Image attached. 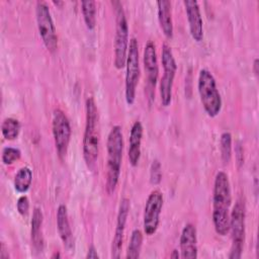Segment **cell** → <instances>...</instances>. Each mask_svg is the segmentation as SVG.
<instances>
[{"label": "cell", "instance_id": "cb8c5ba5", "mask_svg": "<svg viewBox=\"0 0 259 259\" xmlns=\"http://www.w3.org/2000/svg\"><path fill=\"white\" fill-rule=\"evenodd\" d=\"M221 156L224 163H229L232 157V135L229 132H224L220 139Z\"/></svg>", "mask_w": 259, "mask_h": 259}, {"label": "cell", "instance_id": "d4e9b609", "mask_svg": "<svg viewBox=\"0 0 259 259\" xmlns=\"http://www.w3.org/2000/svg\"><path fill=\"white\" fill-rule=\"evenodd\" d=\"M21 157V152L17 148L13 147H5L2 150V162L4 165H11L14 162L18 161Z\"/></svg>", "mask_w": 259, "mask_h": 259}, {"label": "cell", "instance_id": "6da1fadb", "mask_svg": "<svg viewBox=\"0 0 259 259\" xmlns=\"http://www.w3.org/2000/svg\"><path fill=\"white\" fill-rule=\"evenodd\" d=\"M231 203L232 193L229 177L224 171H219L212 190V223L220 236H226L229 233Z\"/></svg>", "mask_w": 259, "mask_h": 259}, {"label": "cell", "instance_id": "d6a6232c", "mask_svg": "<svg viewBox=\"0 0 259 259\" xmlns=\"http://www.w3.org/2000/svg\"><path fill=\"white\" fill-rule=\"evenodd\" d=\"M61 257V255H60V253L59 252H55L53 255H52V259H56V258H60Z\"/></svg>", "mask_w": 259, "mask_h": 259}, {"label": "cell", "instance_id": "ffe728a7", "mask_svg": "<svg viewBox=\"0 0 259 259\" xmlns=\"http://www.w3.org/2000/svg\"><path fill=\"white\" fill-rule=\"evenodd\" d=\"M32 182V171L29 167H21L15 174L13 185L14 189L19 193H25Z\"/></svg>", "mask_w": 259, "mask_h": 259}, {"label": "cell", "instance_id": "f546056e", "mask_svg": "<svg viewBox=\"0 0 259 259\" xmlns=\"http://www.w3.org/2000/svg\"><path fill=\"white\" fill-rule=\"evenodd\" d=\"M8 249L6 248L5 244L2 242L1 243V247H0V258L1 259H8L9 258V254H8Z\"/></svg>", "mask_w": 259, "mask_h": 259}, {"label": "cell", "instance_id": "f1b7e54d", "mask_svg": "<svg viewBox=\"0 0 259 259\" xmlns=\"http://www.w3.org/2000/svg\"><path fill=\"white\" fill-rule=\"evenodd\" d=\"M86 258H92V259H97L99 258V255L95 249V247L93 245H91L88 249V252H87V255H86Z\"/></svg>", "mask_w": 259, "mask_h": 259}, {"label": "cell", "instance_id": "8fae6325", "mask_svg": "<svg viewBox=\"0 0 259 259\" xmlns=\"http://www.w3.org/2000/svg\"><path fill=\"white\" fill-rule=\"evenodd\" d=\"M163 202L164 198L160 190L155 189L149 194L143 215V227L147 236L154 235L159 227Z\"/></svg>", "mask_w": 259, "mask_h": 259}, {"label": "cell", "instance_id": "7c38bea8", "mask_svg": "<svg viewBox=\"0 0 259 259\" xmlns=\"http://www.w3.org/2000/svg\"><path fill=\"white\" fill-rule=\"evenodd\" d=\"M131 208V202L127 198H122L120 200L117 217H116V227L114 231V235L111 242V258L117 259L120 257L121 249H122V243H123V236H124V230L125 225L127 221V217L130 213Z\"/></svg>", "mask_w": 259, "mask_h": 259}, {"label": "cell", "instance_id": "7402d4cb", "mask_svg": "<svg viewBox=\"0 0 259 259\" xmlns=\"http://www.w3.org/2000/svg\"><path fill=\"white\" fill-rule=\"evenodd\" d=\"M20 122L18 119L13 117H7L3 120L1 124V133L5 140L13 141L20 133Z\"/></svg>", "mask_w": 259, "mask_h": 259}, {"label": "cell", "instance_id": "836d02e7", "mask_svg": "<svg viewBox=\"0 0 259 259\" xmlns=\"http://www.w3.org/2000/svg\"><path fill=\"white\" fill-rule=\"evenodd\" d=\"M54 4H56V5H62V4H63V2H60V1H54Z\"/></svg>", "mask_w": 259, "mask_h": 259}, {"label": "cell", "instance_id": "83f0119b", "mask_svg": "<svg viewBox=\"0 0 259 259\" xmlns=\"http://www.w3.org/2000/svg\"><path fill=\"white\" fill-rule=\"evenodd\" d=\"M236 158H237V163H238V166L240 167L241 165H243L244 163V155H243V149L241 147L240 144L237 145V148H236Z\"/></svg>", "mask_w": 259, "mask_h": 259}, {"label": "cell", "instance_id": "ba28073f", "mask_svg": "<svg viewBox=\"0 0 259 259\" xmlns=\"http://www.w3.org/2000/svg\"><path fill=\"white\" fill-rule=\"evenodd\" d=\"M161 61L163 67V76L160 80L159 92L162 105L167 107L172 101V90L177 71V64L174 55L171 48L167 44H163L162 46Z\"/></svg>", "mask_w": 259, "mask_h": 259}, {"label": "cell", "instance_id": "7a4b0ae2", "mask_svg": "<svg viewBox=\"0 0 259 259\" xmlns=\"http://www.w3.org/2000/svg\"><path fill=\"white\" fill-rule=\"evenodd\" d=\"M86 121L83 136V158L89 168H93L99 153L98 110L93 97H88L85 103Z\"/></svg>", "mask_w": 259, "mask_h": 259}, {"label": "cell", "instance_id": "e0dca14e", "mask_svg": "<svg viewBox=\"0 0 259 259\" xmlns=\"http://www.w3.org/2000/svg\"><path fill=\"white\" fill-rule=\"evenodd\" d=\"M143 125L141 121L136 120L131 128L130 138H128V150L127 157L130 164L133 167H136L139 164L141 158V145L143 139Z\"/></svg>", "mask_w": 259, "mask_h": 259}, {"label": "cell", "instance_id": "52a82bcc", "mask_svg": "<svg viewBox=\"0 0 259 259\" xmlns=\"http://www.w3.org/2000/svg\"><path fill=\"white\" fill-rule=\"evenodd\" d=\"M125 82H124V95L125 101L128 105H133L136 100L137 87L140 79V55L139 45L136 37H132L128 44L127 56L125 61Z\"/></svg>", "mask_w": 259, "mask_h": 259}, {"label": "cell", "instance_id": "2e32d148", "mask_svg": "<svg viewBox=\"0 0 259 259\" xmlns=\"http://www.w3.org/2000/svg\"><path fill=\"white\" fill-rule=\"evenodd\" d=\"M57 228L65 248L71 252L74 249V237L69 222L68 209L65 204H60L57 209Z\"/></svg>", "mask_w": 259, "mask_h": 259}, {"label": "cell", "instance_id": "3957f363", "mask_svg": "<svg viewBox=\"0 0 259 259\" xmlns=\"http://www.w3.org/2000/svg\"><path fill=\"white\" fill-rule=\"evenodd\" d=\"M107 164H106V189L112 193L118 183L123 151V136L119 125H114L107 137Z\"/></svg>", "mask_w": 259, "mask_h": 259}, {"label": "cell", "instance_id": "9c48e42d", "mask_svg": "<svg viewBox=\"0 0 259 259\" xmlns=\"http://www.w3.org/2000/svg\"><path fill=\"white\" fill-rule=\"evenodd\" d=\"M36 25L41 40L51 53L58 49V35L51 10L45 1H37L35 6Z\"/></svg>", "mask_w": 259, "mask_h": 259}, {"label": "cell", "instance_id": "277c9868", "mask_svg": "<svg viewBox=\"0 0 259 259\" xmlns=\"http://www.w3.org/2000/svg\"><path fill=\"white\" fill-rule=\"evenodd\" d=\"M197 90L204 111L208 116L215 117L222 110L223 102L215 79L207 69L199 71Z\"/></svg>", "mask_w": 259, "mask_h": 259}, {"label": "cell", "instance_id": "30bf717a", "mask_svg": "<svg viewBox=\"0 0 259 259\" xmlns=\"http://www.w3.org/2000/svg\"><path fill=\"white\" fill-rule=\"evenodd\" d=\"M52 132L58 156L61 160H64L71 141L72 128L68 116L59 108L55 109L53 112Z\"/></svg>", "mask_w": 259, "mask_h": 259}, {"label": "cell", "instance_id": "5bb4252c", "mask_svg": "<svg viewBox=\"0 0 259 259\" xmlns=\"http://www.w3.org/2000/svg\"><path fill=\"white\" fill-rule=\"evenodd\" d=\"M143 64L147 75L148 84L150 85L151 89H154L157 84L159 76V65L157 59L156 46L152 40H149L144 48Z\"/></svg>", "mask_w": 259, "mask_h": 259}, {"label": "cell", "instance_id": "5b68a950", "mask_svg": "<svg viewBox=\"0 0 259 259\" xmlns=\"http://www.w3.org/2000/svg\"><path fill=\"white\" fill-rule=\"evenodd\" d=\"M115 13V35H114V67L122 69L125 66L128 50V25L122 5L118 1L111 2Z\"/></svg>", "mask_w": 259, "mask_h": 259}, {"label": "cell", "instance_id": "4316f807", "mask_svg": "<svg viewBox=\"0 0 259 259\" xmlns=\"http://www.w3.org/2000/svg\"><path fill=\"white\" fill-rule=\"evenodd\" d=\"M16 208L17 211L21 215H26L29 210V200L26 195H21L18 197L17 202H16Z\"/></svg>", "mask_w": 259, "mask_h": 259}, {"label": "cell", "instance_id": "4dcf8cb0", "mask_svg": "<svg viewBox=\"0 0 259 259\" xmlns=\"http://www.w3.org/2000/svg\"><path fill=\"white\" fill-rule=\"evenodd\" d=\"M258 63H259V61H258V59H255L254 60V63H253V71H254V73H255V75L256 76H258V73H259V70H258Z\"/></svg>", "mask_w": 259, "mask_h": 259}, {"label": "cell", "instance_id": "9a60e30c", "mask_svg": "<svg viewBox=\"0 0 259 259\" xmlns=\"http://www.w3.org/2000/svg\"><path fill=\"white\" fill-rule=\"evenodd\" d=\"M182 258H197V234L196 228L192 224H186L181 231L179 240Z\"/></svg>", "mask_w": 259, "mask_h": 259}, {"label": "cell", "instance_id": "603a6c76", "mask_svg": "<svg viewBox=\"0 0 259 259\" xmlns=\"http://www.w3.org/2000/svg\"><path fill=\"white\" fill-rule=\"evenodd\" d=\"M142 245H143V233L141 230L136 229L132 232L131 240L127 246V251H126V258H139L141 255V250H142Z\"/></svg>", "mask_w": 259, "mask_h": 259}, {"label": "cell", "instance_id": "4fadbf2b", "mask_svg": "<svg viewBox=\"0 0 259 259\" xmlns=\"http://www.w3.org/2000/svg\"><path fill=\"white\" fill-rule=\"evenodd\" d=\"M183 5L187 16L190 35L195 41L199 42L203 38V21L199 4L195 0H184Z\"/></svg>", "mask_w": 259, "mask_h": 259}, {"label": "cell", "instance_id": "8992f818", "mask_svg": "<svg viewBox=\"0 0 259 259\" xmlns=\"http://www.w3.org/2000/svg\"><path fill=\"white\" fill-rule=\"evenodd\" d=\"M245 218L246 205L242 197L238 198L230 213V227L232 236V247L229 254L230 259H239L242 256L245 242Z\"/></svg>", "mask_w": 259, "mask_h": 259}, {"label": "cell", "instance_id": "d6986e66", "mask_svg": "<svg viewBox=\"0 0 259 259\" xmlns=\"http://www.w3.org/2000/svg\"><path fill=\"white\" fill-rule=\"evenodd\" d=\"M42 221L44 215L41 209L38 207H34L32 211L31 219V242L34 249L38 252H41L44 249V237H42Z\"/></svg>", "mask_w": 259, "mask_h": 259}, {"label": "cell", "instance_id": "ac0fdd59", "mask_svg": "<svg viewBox=\"0 0 259 259\" xmlns=\"http://www.w3.org/2000/svg\"><path fill=\"white\" fill-rule=\"evenodd\" d=\"M157 13L160 27L167 38L173 36V21L171 2L168 0H160L157 2Z\"/></svg>", "mask_w": 259, "mask_h": 259}, {"label": "cell", "instance_id": "484cf974", "mask_svg": "<svg viewBox=\"0 0 259 259\" xmlns=\"http://www.w3.org/2000/svg\"><path fill=\"white\" fill-rule=\"evenodd\" d=\"M162 180V168L159 160L155 159L150 168V182L154 185H158Z\"/></svg>", "mask_w": 259, "mask_h": 259}, {"label": "cell", "instance_id": "1f68e13d", "mask_svg": "<svg viewBox=\"0 0 259 259\" xmlns=\"http://www.w3.org/2000/svg\"><path fill=\"white\" fill-rule=\"evenodd\" d=\"M170 257L173 258V259H178V258L180 257V255H179V253H178L177 250H173V251H172V254L170 255Z\"/></svg>", "mask_w": 259, "mask_h": 259}, {"label": "cell", "instance_id": "44dd1931", "mask_svg": "<svg viewBox=\"0 0 259 259\" xmlns=\"http://www.w3.org/2000/svg\"><path fill=\"white\" fill-rule=\"evenodd\" d=\"M81 10L86 27L89 30L94 29L96 25V2L93 0H87L81 2Z\"/></svg>", "mask_w": 259, "mask_h": 259}]
</instances>
